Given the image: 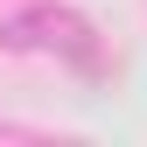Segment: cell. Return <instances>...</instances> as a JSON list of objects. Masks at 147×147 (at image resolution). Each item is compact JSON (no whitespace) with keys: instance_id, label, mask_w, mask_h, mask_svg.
I'll use <instances>...</instances> for the list:
<instances>
[{"instance_id":"cell-1","label":"cell","mask_w":147,"mask_h":147,"mask_svg":"<svg viewBox=\"0 0 147 147\" xmlns=\"http://www.w3.org/2000/svg\"><path fill=\"white\" fill-rule=\"evenodd\" d=\"M7 42L14 49H35V56H56L70 70H105V49H98V35H91V21L70 14V7H49V0L7 14Z\"/></svg>"},{"instance_id":"cell-2","label":"cell","mask_w":147,"mask_h":147,"mask_svg":"<svg viewBox=\"0 0 147 147\" xmlns=\"http://www.w3.org/2000/svg\"><path fill=\"white\" fill-rule=\"evenodd\" d=\"M0 133H28V126H21V119H0Z\"/></svg>"}]
</instances>
